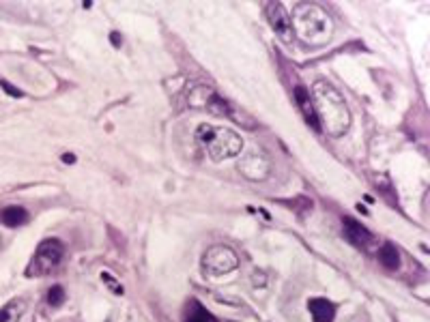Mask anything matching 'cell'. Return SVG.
<instances>
[{
  "label": "cell",
  "mask_w": 430,
  "mask_h": 322,
  "mask_svg": "<svg viewBox=\"0 0 430 322\" xmlns=\"http://www.w3.org/2000/svg\"><path fill=\"white\" fill-rule=\"evenodd\" d=\"M310 99H312V106H315V114H317L321 129H325L334 138L344 135L348 131L350 112H348L344 97L338 93L334 84L319 79V82H315V86H312Z\"/></svg>",
  "instance_id": "6da1fadb"
},
{
  "label": "cell",
  "mask_w": 430,
  "mask_h": 322,
  "mask_svg": "<svg viewBox=\"0 0 430 322\" xmlns=\"http://www.w3.org/2000/svg\"><path fill=\"white\" fill-rule=\"evenodd\" d=\"M290 24L295 37L312 48H323L334 37V22L331 17L315 3H299L292 9Z\"/></svg>",
  "instance_id": "7a4b0ae2"
},
{
  "label": "cell",
  "mask_w": 430,
  "mask_h": 322,
  "mask_svg": "<svg viewBox=\"0 0 430 322\" xmlns=\"http://www.w3.org/2000/svg\"><path fill=\"white\" fill-rule=\"evenodd\" d=\"M196 140L213 161H226L230 157L241 155V151H243L241 135L234 133L228 127L203 123L196 129Z\"/></svg>",
  "instance_id": "3957f363"
},
{
  "label": "cell",
  "mask_w": 430,
  "mask_h": 322,
  "mask_svg": "<svg viewBox=\"0 0 430 322\" xmlns=\"http://www.w3.org/2000/svg\"><path fill=\"white\" fill-rule=\"evenodd\" d=\"M65 258V245L61 243L58 238H48L44 240L41 245L37 247L30 265L26 269V275L28 277H41V275H48L52 273L58 265L63 263Z\"/></svg>",
  "instance_id": "277c9868"
},
{
  "label": "cell",
  "mask_w": 430,
  "mask_h": 322,
  "mask_svg": "<svg viewBox=\"0 0 430 322\" xmlns=\"http://www.w3.org/2000/svg\"><path fill=\"white\" fill-rule=\"evenodd\" d=\"M239 267V256L228 245H213L203 256V269L207 275H228Z\"/></svg>",
  "instance_id": "5b68a950"
},
{
  "label": "cell",
  "mask_w": 430,
  "mask_h": 322,
  "mask_svg": "<svg viewBox=\"0 0 430 322\" xmlns=\"http://www.w3.org/2000/svg\"><path fill=\"white\" fill-rule=\"evenodd\" d=\"M239 172L254 183H261L271 174V159L263 149L252 146L247 151H241V159L237 164Z\"/></svg>",
  "instance_id": "8992f818"
},
{
  "label": "cell",
  "mask_w": 430,
  "mask_h": 322,
  "mask_svg": "<svg viewBox=\"0 0 430 322\" xmlns=\"http://www.w3.org/2000/svg\"><path fill=\"white\" fill-rule=\"evenodd\" d=\"M203 108H207L209 112L218 114V116H226V118L234 120V123L241 125V127H245V129H256V120H254L250 114H245L243 110H239L234 104H230L228 99L220 97L218 93H211V95L207 97V102H205Z\"/></svg>",
  "instance_id": "52a82bcc"
},
{
  "label": "cell",
  "mask_w": 430,
  "mask_h": 322,
  "mask_svg": "<svg viewBox=\"0 0 430 322\" xmlns=\"http://www.w3.org/2000/svg\"><path fill=\"white\" fill-rule=\"evenodd\" d=\"M265 13H267V19L284 44H292V39H295V32H292V24H290V13L284 9L282 3H267L265 5Z\"/></svg>",
  "instance_id": "ba28073f"
},
{
  "label": "cell",
  "mask_w": 430,
  "mask_h": 322,
  "mask_svg": "<svg viewBox=\"0 0 430 322\" xmlns=\"http://www.w3.org/2000/svg\"><path fill=\"white\" fill-rule=\"evenodd\" d=\"M342 234L348 240L350 245L355 247H368L373 243V232L368 228H364L359 221H355L353 217H344L342 219Z\"/></svg>",
  "instance_id": "9c48e42d"
},
{
  "label": "cell",
  "mask_w": 430,
  "mask_h": 322,
  "mask_svg": "<svg viewBox=\"0 0 430 322\" xmlns=\"http://www.w3.org/2000/svg\"><path fill=\"white\" fill-rule=\"evenodd\" d=\"M295 102L303 114V120L315 129V131H321L319 127V120H317V114H315V106H312V99H310V91L306 86H295Z\"/></svg>",
  "instance_id": "30bf717a"
},
{
  "label": "cell",
  "mask_w": 430,
  "mask_h": 322,
  "mask_svg": "<svg viewBox=\"0 0 430 322\" xmlns=\"http://www.w3.org/2000/svg\"><path fill=\"white\" fill-rule=\"evenodd\" d=\"M308 310H310L312 320L315 322H334V318H336V305L331 303V301L323 299V296L310 299Z\"/></svg>",
  "instance_id": "8fae6325"
},
{
  "label": "cell",
  "mask_w": 430,
  "mask_h": 322,
  "mask_svg": "<svg viewBox=\"0 0 430 322\" xmlns=\"http://www.w3.org/2000/svg\"><path fill=\"white\" fill-rule=\"evenodd\" d=\"M183 322H218V320H215V316L211 312H207L200 305V301L189 299L185 305V312H183Z\"/></svg>",
  "instance_id": "7c38bea8"
},
{
  "label": "cell",
  "mask_w": 430,
  "mask_h": 322,
  "mask_svg": "<svg viewBox=\"0 0 430 322\" xmlns=\"http://www.w3.org/2000/svg\"><path fill=\"white\" fill-rule=\"evenodd\" d=\"M28 219H30V215H28V211L26 209H22V207H5L3 211H0V221H3L5 226H9V228H17V226H24V224H28Z\"/></svg>",
  "instance_id": "4fadbf2b"
},
{
  "label": "cell",
  "mask_w": 430,
  "mask_h": 322,
  "mask_svg": "<svg viewBox=\"0 0 430 322\" xmlns=\"http://www.w3.org/2000/svg\"><path fill=\"white\" fill-rule=\"evenodd\" d=\"M379 263L387 271H396L400 267V254H398V249L392 243H385L379 249Z\"/></svg>",
  "instance_id": "5bb4252c"
},
{
  "label": "cell",
  "mask_w": 430,
  "mask_h": 322,
  "mask_svg": "<svg viewBox=\"0 0 430 322\" xmlns=\"http://www.w3.org/2000/svg\"><path fill=\"white\" fill-rule=\"evenodd\" d=\"M26 305H24V299H13L5 307H0V322H17L22 318Z\"/></svg>",
  "instance_id": "9a60e30c"
},
{
  "label": "cell",
  "mask_w": 430,
  "mask_h": 322,
  "mask_svg": "<svg viewBox=\"0 0 430 322\" xmlns=\"http://www.w3.org/2000/svg\"><path fill=\"white\" fill-rule=\"evenodd\" d=\"M370 178L375 180V187L381 189V193L389 200V205L396 207L398 205V196L394 193V187H392V180H389V176L387 174H373Z\"/></svg>",
  "instance_id": "2e32d148"
},
{
  "label": "cell",
  "mask_w": 430,
  "mask_h": 322,
  "mask_svg": "<svg viewBox=\"0 0 430 322\" xmlns=\"http://www.w3.org/2000/svg\"><path fill=\"white\" fill-rule=\"evenodd\" d=\"M65 303V290L63 286H52L48 292V305L50 307H61Z\"/></svg>",
  "instance_id": "e0dca14e"
},
{
  "label": "cell",
  "mask_w": 430,
  "mask_h": 322,
  "mask_svg": "<svg viewBox=\"0 0 430 322\" xmlns=\"http://www.w3.org/2000/svg\"><path fill=\"white\" fill-rule=\"evenodd\" d=\"M102 281L110 288V292H114V294H123V292H125V288H123L121 281H116L110 273H102Z\"/></svg>",
  "instance_id": "ac0fdd59"
},
{
  "label": "cell",
  "mask_w": 430,
  "mask_h": 322,
  "mask_svg": "<svg viewBox=\"0 0 430 322\" xmlns=\"http://www.w3.org/2000/svg\"><path fill=\"white\" fill-rule=\"evenodd\" d=\"M110 41H112V46H114V48H121V44H123V37H121L119 32H112V35H110Z\"/></svg>",
  "instance_id": "d6986e66"
},
{
  "label": "cell",
  "mask_w": 430,
  "mask_h": 322,
  "mask_svg": "<svg viewBox=\"0 0 430 322\" xmlns=\"http://www.w3.org/2000/svg\"><path fill=\"white\" fill-rule=\"evenodd\" d=\"M61 159H63V164H75V155H71V153H65Z\"/></svg>",
  "instance_id": "ffe728a7"
},
{
  "label": "cell",
  "mask_w": 430,
  "mask_h": 322,
  "mask_svg": "<svg viewBox=\"0 0 430 322\" xmlns=\"http://www.w3.org/2000/svg\"><path fill=\"white\" fill-rule=\"evenodd\" d=\"M0 247H3V238H0Z\"/></svg>",
  "instance_id": "44dd1931"
}]
</instances>
